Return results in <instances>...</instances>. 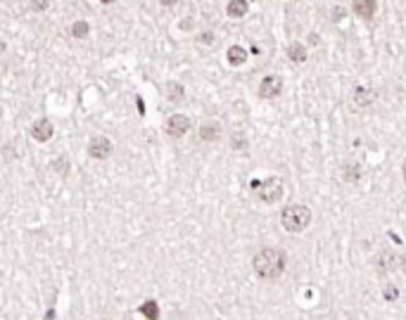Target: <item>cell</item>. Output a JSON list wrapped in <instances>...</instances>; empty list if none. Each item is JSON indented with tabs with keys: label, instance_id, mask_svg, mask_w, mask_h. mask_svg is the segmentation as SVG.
I'll list each match as a JSON object with an SVG mask.
<instances>
[{
	"label": "cell",
	"instance_id": "cell-15",
	"mask_svg": "<svg viewBox=\"0 0 406 320\" xmlns=\"http://www.w3.org/2000/svg\"><path fill=\"white\" fill-rule=\"evenodd\" d=\"M69 31H71V36H74V38H79V40L88 38V33H91V24H88L86 19H76V22L71 24V29H69Z\"/></svg>",
	"mask_w": 406,
	"mask_h": 320
},
{
	"label": "cell",
	"instance_id": "cell-16",
	"mask_svg": "<svg viewBox=\"0 0 406 320\" xmlns=\"http://www.w3.org/2000/svg\"><path fill=\"white\" fill-rule=\"evenodd\" d=\"M250 145V140H247V135L245 133H233L230 135V147L235 149V152H245Z\"/></svg>",
	"mask_w": 406,
	"mask_h": 320
},
{
	"label": "cell",
	"instance_id": "cell-12",
	"mask_svg": "<svg viewBox=\"0 0 406 320\" xmlns=\"http://www.w3.org/2000/svg\"><path fill=\"white\" fill-rule=\"evenodd\" d=\"M247 12H250V2L247 0H228V5H226V14L230 19H243Z\"/></svg>",
	"mask_w": 406,
	"mask_h": 320
},
{
	"label": "cell",
	"instance_id": "cell-18",
	"mask_svg": "<svg viewBox=\"0 0 406 320\" xmlns=\"http://www.w3.org/2000/svg\"><path fill=\"white\" fill-rule=\"evenodd\" d=\"M50 7V0H31V10L33 12H45Z\"/></svg>",
	"mask_w": 406,
	"mask_h": 320
},
{
	"label": "cell",
	"instance_id": "cell-3",
	"mask_svg": "<svg viewBox=\"0 0 406 320\" xmlns=\"http://www.w3.org/2000/svg\"><path fill=\"white\" fill-rule=\"evenodd\" d=\"M252 187H257V197H259V202H264V204H276L285 192V183H283L281 175H269V178H264V180L252 183Z\"/></svg>",
	"mask_w": 406,
	"mask_h": 320
},
{
	"label": "cell",
	"instance_id": "cell-13",
	"mask_svg": "<svg viewBox=\"0 0 406 320\" xmlns=\"http://www.w3.org/2000/svg\"><path fill=\"white\" fill-rule=\"evenodd\" d=\"M247 57H250V53L245 50L243 45H230L228 50H226V59H228V64H233V67H240V64H245V62H247Z\"/></svg>",
	"mask_w": 406,
	"mask_h": 320
},
{
	"label": "cell",
	"instance_id": "cell-5",
	"mask_svg": "<svg viewBox=\"0 0 406 320\" xmlns=\"http://www.w3.org/2000/svg\"><path fill=\"white\" fill-rule=\"evenodd\" d=\"M112 152H114V145H112V140L105 138V135H95L93 140L88 143V154H91L93 159H107Z\"/></svg>",
	"mask_w": 406,
	"mask_h": 320
},
{
	"label": "cell",
	"instance_id": "cell-20",
	"mask_svg": "<svg viewBox=\"0 0 406 320\" xmlns=\"http://www.w3.org/2000/svg\"><path fill=\"white\" fill-rule=\"evenodd\" d=\"M200 43H202V45H212V43H214V33H212V31H202V33H200Z\"/></svg>",
	"mask_w": 406,
	"mask_h": 320
},
{
	"label": "cell",
	"instance_id": "cell-9",
	"mask_svg": "<svg viewBox=\"0 0 406 320\" xmlns=\"http://www.w3.org/2000/svg\"><path fill=\"white\" fill-rule=\"evenodd\" d=\"M55 133V126L50 123V119H38L31 126V138L38 140V143H48Z\"/></svg>",
	"mask_w": 406,
	"mask_h": 320
},
{
	"label": "cell",
	"instance_id": "cell-24",
	"mask_svg": "<svg viewBox=\"0 0 406 320\" xmlns=\"http://www.w3.org/2000/svg\"><path fill=\"white\" fill-rule=\"evenodd\" d=\"M402 175H404V183H406V161H404V166H402Z\"/></svg>",
	"mask_w": 406,
	"mask_h": 320
},
{
	"label": "cell",
	"instance_id": "cell-6",
	"mask_svg": "<svg viewBox=\"0 0 406 320\" xmlns=\"http://www.w3.org/2000/svg\"><path fill=\"white\" fill-rule=\"evenodd\" d=\"M281 90H283V79H281L278 74H269V76H264L261 83H259V95H261V97L273 100V97L281 95Z\"/></svg>",
	"mask_w": 406,
	"mask_h": 320
},
{
	"label": "cell",
	"instance_id": "cell-17",
	"mask_svg": "<svg viewBox=\"0 0 406 320\" xmlns=\"http://www.w3.org/2000/svg\"><path fill=\"white\" fill-rule=\"evenodd\" d=\"M166 90H169V95H166V97H169V100H174V102H178V100L183 97V88H181L178 83H169V88H166Z\"/></svg>",
	"mask_w": 406,
	"mask_h": 320
},
{
	"label": "cell",
	"instance_id": "cell-2",
	"mask_svg": "<svg viewBox=\"0 0 406 320\" xmlns=\"http://www.w3.org/2000/svg\"><path fill=\"white\" fill-rule=\"evenodd\" d=\"M281 226L287 233H304L312 226V209L307 204H287L281 211Z\"/></svg>",
	"mask_w": 406,
	"mask_h": 320
},
{
	"label": "cell",
	"instance_id": "cell-7",
	"mask_svg": "<svg viewBox=\"0 0 406 320\" xmlns=\"http://www.w3.org/2000/svg\"><path fill=\"white\" fill-rule=\"evenodd\" d=\"M352 100L356 107H371L375 100H378V90L375 88H371V86H356L352 90Z\"/></svg>",
	"mask_w": 406,
	"mask_h": 320
},
{
	"label": "cell",
	"instance_id": "cell-4",
	"mask_svg": "<svg viewBox=\"0 0 406 320\" xmlns=\"http://www.w3.org/2000/svg\"><path fill=\"white\" fill-rule=\"evenodd\" d=\"M190 119L186 116V114H171L169 119H166V123H164V131H166V135H171V138H183V135L190 131Z\"/></svg>",
	"mask_w": 406,
	"mask_h": 320
},
{
	"label": "cell",
	"instance_id": "cell-10",
	"mask_svg": "<svg viewBox=\"0 0 406 320\" xmlns=\"http://www.w3.org/2000/svg\"><path fill=\"white\" fill-rule=\"evenodd\" d=\"M352 10L361 19H373L378 12V0H352Z\"/></svg>",
	"mask_w": 406,
	"mask_h": 320
},
{
	"label": "cell",
	"instance_id": "cell-21",
	"mask_svg": "<svg viewBox=\"0 0 406 320\" xmlns=\"http://www.w3.org/2000/svg\"><path fill=\"white\" fill-rule=\"evenodd\" d=\"M164 7H174V5H178V0H159Z\"/></svg>",
	"mask_w": 406,
	"mask_h": 320
},
{
	"label": "cell",
	"instance_id": "cell-14",
	"mask_svg": "<svg viewBox=\"0 0 406 320\" xmlns=\"http://www.w3.org/2000/svg\"><path fill=\"white\" fill-rule=\"evenodd\" d=\"M287 57H290V62H295V64H304L307 62V48H304V43H290L287 45Z\"/></svg>",
	"mask_w": 406,
	"mask_h": 320
},
{
	"label": "cell",
	"instance_id": "cell-19",
	"mask_svg": "<svg viewBox=\"0 0 406 320\" xmlns=\"http://www.w3.org/2000/svg\"><path fill=\"white\" fill-rule=\"evenodd\" d=\"M344 17H347V10H344V7H340V5L333 7V22H342Z\"/></svg>",
	"mask_w": 406,
	"mask_h": 320
},
{
	"label": "cell",
	"instance_id": "cell-22",
	"mask_svg": "<svg viewBox=\"0 0 406 320\" xmlns=\"http://www.w3.org/2000/svg\"><path fill=\"white\" fill-rule=\"evenodd\" d=\"M309 43H312V45H318V36H316V33H309Z\"/></svg>",
	"mask_w": 406,
	"mask_h": 320
},
{
	"label": "cell",
	"instance_id": "cell-1",
	"mask_svg": "<svg viewBox=\"0 0 406 320\" xmlns=\"http://www.w3.org/2000/svg\"><path fill=\"white\" fill-rule=\"evenodd\" d=\"M285 263H287L285 252L276 249V247H261V249L254 254V259H252V268H254L257 278L259 280H266V282L278 280V278L283 275Z\"/></svg>",
	"mask_w": 406,
	"mask_h": 320
},
{
	"label": "cell",
	"instance_id": "cell-25",
	"mask_svg": "<svg viewBox=\"0 0 406 320\" xmlns=\"http://www.w3.org/2000/svg\"><path fill=\"white\" fill-rule=\"evenodd\" d=\"M102 5H112V2H117V0H100Z\"/></svg>",
	"mask_w": 406,
	"mask_h": 320
},
{
	"label": "cell",
	"instance_id": "cell-23",
	"mask_svg": "<svg viewBox=\"0 0 406 320\" xmlns=\"http://www.w3.org/2000/svg\"><path fill=\"white\" fill-rule=\"evenodd\" d=\"M399 268L406 273V256H402V259H399Z\"/></svg>",
	"mask_w": 406,
	"mask_h": 320
},
{
	"label": "cell",
	"instance_id": "cell-8",
	"mask_svg": "<svg viewBox=\"0 0 406 320\" xmlns=\"http://www.w3.org/2000/svg\"><path fill=\"white\" fill-rule=\"evenodd\" d=\"M200 140H204V143H217L219 138L223 135V128H221V123H219L217 119H207L200 123Z\"/></svg>",
	"mask_w": 406,
	"mask_h": 320
},
{
	"label": "cell",
	"instance_id": "cell-11",
	"mask_svg": "<svg viewBox=\"0 0 406 320\" xmlns=\"http://www.w3.org/2000/svg\"><path fill=\"white\" fill-rule=\"evenodd\" d=\"M361 175H364L361 164H356V161H347V164H342V180H344V183H359Z\"/></svg>",
	"mask_w": 406,
	"mask_h": 320
}]
</instances>
